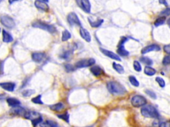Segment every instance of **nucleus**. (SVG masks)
<instances>
[{
    "mask_svg": "<svg viewBox=\"0 0 170 127\" xmlns=\"http://www.w3.org/2000/svg\"><path fill=\"white\" fill-rule=\"evenodd\" d=\"M146 103V99L142 95H135L131 99V103L134 107H143Z\"/></svg>",
    "mask_w": 170,
    "mask_h": 127,
    "instance_id": "5",
    "label": "nucleus"
},
{
    "mask_svg": "<svg viewBox=\"0 0 170 127\" xmlns=\"http://www.w3.org/2000/svg\"><path fill=\"white\" fill-rule=\"evenodd\" d=\"M163 64L164 66H167L170 64V56H166L163 59Z\"/></svg>",
    "mask_w": 170,
    "mask_h": 127,
    "instance_id": "40",
    "label": "nucleus"
},
{
    "mask_svg": "<svg viewBox=\"0 0 170 127\" xmlns=\"http://www.w3.org/2000/svg\"><path fill=\"white\" fill-rule=\"evenodd\" d=\"M168 24L170 26V18L168 19Z\"/></svg>",
    "mask_w": 170,
    "mask_h": 127,
    "instance_id": "45",
    "label": "nucleus"
},
{
    "mask_svg": "<svg viewBox=\"0 0 170 127\" xmlns=\"http://www.w3.org/2000/svg\"><path fill=\"white\" fill-rule=\"evenodd\" d=\"M2 35H3V41L4 42H11L13 41V38L12 37V35L10 34L7 31H6L5 30H3L2 32Z\"/></svg>",
    "mask_w": 170,
    "mask_h": 127,
    "instance_id": "19",
    "label": "nucleus"
},
{
    "mask_svg": "<svg viewBox=\"0 0 170 127\" xmlns=\"http://www.w3.org/2000/svg\"><path fill=\"white\" fill-rule=\"evenodd\" d=\"M165 21H166V17H159L158 19H157L156 20V21H155L154 25L156 27H159L160 25H163V24L165 23Z\"/></svg>",
    "mask_w": 170,
    "mask_h": 127,
    "instance_id": "28",
    "label": "nucleus"
},
{
    "mask_svg": "<svg viewBox=\"0 0 170 127\" xmlns=\"http://www.w3.org/2000/svg\"><path fill=\"white\" fill-rule=\"evenodd\" d=\"M144 73L149 76H152L156 73V70L150 66H146L144 69Z\"/></svg>",
    "mask_w": 170,
    "mask_h": 127,
    "instance_id": "23",
    "label": "nucleus"
},
{
    "mask_svg": "<svg viewBox=\"0 0 170 127\" xmlns=\"http://www.w3.org/2000/svg\"><path fill=\"white\" fill-rule=\"evenodd\" d=\"M39 125L41 127H55L57 126V124L53 120H48L46 121H42L39 124Z\"/></svg>",
    "mask_w": 170,
    "mask_h": 127,
    "instance_id": "21",
    "label": "nucleus"
},
{
    "mask_svg": "<svg viewBox=\"0 0 170 127\" xmlns=\"http://www.w3.org/2000/svg\"><path fill=\"white\" fill-rule=\"evenodd\" d=\"M89 21L90 25L92 27H95V28H96V27H99L103 23V22H104V20L102 19H100L96 21H92L90 19V18H89Z\"/></svg>",
    "mask_w": 170,
    "mask_h": 127,
    "instance_id": "25",
    "label": "nucleus"
},
{
    "mask_svg": "<svg viewBox=\"0 0 170 127\" xmlns=\"http://www.w3.org/2000/svg\"><path fill=\"white\" fill-rule=\"evenodd\" d=\"M57 117H58L59 119L65 120L66 123H69V114L68 113H65L62 114H58Z\"/></svg>",
    "mask_w": 170,
    "mask_h": 127,
    "instance_id": "32",
    "label": "nucleus"
},
{
    "mask_svg": "<svg viewBox=\"0 0 170 127\" xmlns=\"http://www.w3.org/2000/svg\"><path fill=\"white\" fill-rule=\"evenodd\" d=\"M49 108L52 111H59L60 110H62L64 108V105L62 103H56L54 105H52L49 106Z\"/></svg>",
    "mask_w": 170,
    "mask_h": 127,
    "instance_id": "22",
    "label": "nucleus"
},
{
    "mask_svg": "<svg viewBox=\"0 0 170 127\" xmlns=\"http://www.w3.org/2000/svg\"><path fill=\"white\" fill-rule=\"evenodd\" d=\"M47 2L48 1H39V0H37V1H35V5L36 7L39 9V10L47 12L48 11V10H49V7H48V5H47Z\"/></svg>",
    "mask_w": 170,
    "mask_h": 127,
    "instance_id": "11",
    "label": "nucleus"
},
{
    "mask_svg": "<svg viewBox=\"0 0 170 127\" xmlns=\"http://www.w3.org/2000/svg\"><path fill=\"white\" fill-rule=\"evenodd\" d=\"M141 114L144 117L152 118V119H157L160 117L158 111L152 105H146L142 108Z\"/></svg>",
    "mask_w": 170,
    "mask_h": 127,
    "instance_id": "2",
    "label": "nucleus"
},
{
    "mask_svg": "<svg viewBox=\"0 0 170 127\" xmlns=\"http://www.w3.org/2000/svg\"><path fill=\"white\" fill-rule=\"evenodd\" d=\"M0 32H1V28H0Z\"/></svg>",
    "mask_w": 170,
    "mask_h": 127,
    "instance_id": "46",
    "label": "nucleus"
},
{
    "mask_svg": "<svg viewBox=\"0 0 170 127\" xmlns=\"http://www.w3.org/2000/svg\"><path fill=\"white\" fill-rule=\"evenodd\" d=\"M78 6L86 13H89L91 10V5L89 1L88 0H81V1H77Z\"/></svg>",
    "mask_w": 170,
    "mask_h": 127,
    "instance_id": "9",
    "label": "nucleus"
},
{
    "mask_svg": "<svg viewBox=\"0 0 170 127\" xmlns=\"http://www.w3.org/2000/svg\"><path fill=\"white\" fill-rule=\"evenodd\" d=\"M25 119H29V120H31V121L33 120H35L36 119H38L39 117H41V114H39L37 112H35V111H27L25 115Z\"/></svg>",
    "mask_w": 170,
    "mask_h": 127,
    "instance_id": "16",
    "label": "nucleus"
},
{
    "mask_svg": "<svg viewBox=\"0 0 170 127\" xmlns=\"http://www.w3.org/2000/svg\"><path fill=\"white\" fill-rule=\"evenodd\" d=\"M31 101L33 103H34L35 104H39V105H43V102L41 101V95H39L37 96H36L35 97H33Z\"/></svg>",
    "mask_w": 170,
    "mask_h": 127,
    "instance_id": "29",
    "label": "nucleus"
},
{
    "mask_svg": "<svg viewBox=\"0 0 170 127\" xmlns=\"http://www.w3.org/2000/svg\"><path fill=\"white\" fill-rule=\"evenodd\" d=\"M156 81H157V83L159 84V86H160L161 87H165V86H166V82H165V81H164V80L163 79V78H160V77H157V78H156Z\"/></svg>",
    "mask_w": 170,
    "mask_h": 127,
    "instance_id": "35",
    "label": "nucleus"
},
{
    "mask_svg": "<svg viewBox=\"0 0 170 127\" xmlns=\"http://www.w3.org/2000/svg\"><path fill=\"white\" fill-rule=\"evenodd\" d=\"M71 38V34L67 30H65L62 33V41L65 42Z\"/></svg>",
    "mask_w": 170,
    "mask_h": 127,
    "instance_id": "26",
    "label": "nucleus"
},
{
    "mask_svg": "<svg viewBox=\"0 0 170 127\" xmlns=\"http://www.w3.org/2000/svg\"><path fill=\"white\" fill-rule=\"evenodd\" d=\"M159 127H170V121L162 123L160 125Z\"/></svg>",
    "mask_w": 170,
    "mask_h": 127,
    "instance_id": "42",
    "label": "nucleus"
},
{
    "mask_svg": "<svg viewBox=\"0 0 170 127\" xmlns=\"http://www.w3.org/2000/svg\"><path fill=\"white\" fill-rule=\"evenodd\" d=\"M145 93H146V94L148 95H149L150 97L151 98H152V99H156V98H157V95H156V93H155L153 91H151V90H146L145 91Z\"/></svg>",
    "mask_w": 170,
    "mask_h": 127,
    "instance_id": "37",
    "label": "nucleus"
},
{
    "mask_svg": "<svg viewBox=\"0 0 170 127\" xmlns=\"http://www.w3.org/2000/svg\"><path fill=\"white\" fill-rule=\"evenodd\" d=\"M32 26L35 27V28H39L44 30V31H48V32L51 33V34H54V33L57 32L56 27L54 25L45 23L41 21H35V22L32 24Z\"/></svg>",
    "mask_w": 170,
    "mask_h": 127,
    "instance_id": "3",
    "label": "nucleus"
},
{
    "mask_svg": "<svg viewBox=\"0 0 170 127\" xmlns=\"http://www.w3.org/2000/svg\"><path fill=\"white\" fill-rule=\"evenodd\" d=\"M95 63V60L93 58L83 59L76 63L75 66L76 68H87V67H90L91 66H93V64Z\"/></svg>",
    "mask_w": 170,
    "mask_h": 127,
    "instance_id": "6",
    "label": "nucleus"
},
{
    "mask_svg": "<svg viewBox=\"0 0 170 127\" xmlns=\"http://www.w3.org/2000/svg\"><path fill=\"white\" fill-rule=\"evenodd\" d=\"M108 92L115 95H122L126 93V89L122 84L117 81H109L107 83Z\"/></svg>",
    "mask_w": 170,
    "mask_h": 127,
    "instance_id": "1",
    "label": "nucleus"
},
{
    "mask_svg": "<svg viewBox=\"0 0 170 127\" xmlns=\"http://www.w3.org/2000/svg\"><path fill=\"white\" fill-rule=\"evenodd\" d=\"M80 35L81 36V37L83 38L84 40L86 41V42H89L91 41V36L89 32L87 31L86 29H85L83 27H81L80 29Z\"/></svg>",
    "mask_w": 170,
    "mask_h": 127,
    "instance_id": "17",
    "label": "nucleus"
},
{
    "mask_svg": "<svg viewBox=\"0 0 170 127\" xmlns=\"http://www.w3.org/2000/svg\"><path fill=\"white\" fill-rule=\"evenodd\" d=\"M72 54V50H69L66 51V52H63L61 54V55L60 56V57L62 59L68 60L69 58H71V56Z\"/></svg>",
    "mask_w": 170,
    "mask_h": 127,
    "instance_id": "27",
    "label": "nucleus"
},
{
    "mask_svg": "<svg viewBox=\"0 0 170 127\" xmlns=\"http://www.w3.org/2000/svg\"><path fill=\"white\" fill-rule=\"evenodd\" d=\"M7 102L8 105L12 107H16L21 105V102L19 101V100H18V99L16 98H8L7 99Z\"/></svg>",
    "mask_w": 170,
    "mask_h": 127,
    "instance_id": "20",
    "label": "nucleus"
},
{
    "mask_svg": "<svg viewBox=\"0 0 170 127\" xmlns=\"http://www.w3.org/2000/svg\"><path fill=\"white\" fill-rule=\"evenodd\" d=\"M65 68L66 71L67 72H73L75 70V67L72 65L70 64V63H67V64H66L65 66Z\"/></svg>",
    "mask_w": 170,
    "mask_h": 127,
    "instance_id": "38",
    "label": "nucleus"
},
{
    "mask_svg": "<svg viewBox=\"0 0 170 127\" xmlns=\"http://www.w3.org/2000/svg\"><path fill=\"white\" fill-rule=\"evenodd\" d=\"M160 47L159 45L154 44H151L149 45V46L144 48L142 50V54H145L146 53H148L150 52H152V51H159L160 50Z\"/></svg>",
    "mask_w": 170,
    "mask_h": 127,
    "instance_id": "14",
    "label": "nucleus"
},
{
    "mask_svg": "<svg viewBox=\"0 0 170 127\" xmlns=\"http://www.w3.org/2000/svg\"><path fill=\"white\" fill-rule=\"evenodd\" d=\"M0 21L3 25L8 29H13L16 26V22L14 19L7 15H4L0 17Z\"/></svg>",
    "mask_w": 170,
    "mask_h": 127,
    "instance_id": "4",
    "label": "nucleus"
},
{
    "mask_svg": "<svg viewBox=\"0 0 170 127\" xmlns=\"http://www.w3.org/2000/svg\"><path fill=\"white\" fill-rule=\"evenodd\" d=\"M140 61L143 63H145L146 65H151L153 63V61L150 58H149L148 57H142L140 58Z\"/></svg>",
    "mask_w": 170,
    "mask_h": 127,
    "instance_id": "30",
    "label": "nucleus"
},
{
    "mask_svg": "<svg viewBox=\"0 0 170 127\" xmlns=\"http://www.w3.org/2000/svg\"><path fill=\"white\" fill-rule=\"evenodd\" d=\"M160 3L162 4H164L166 6H168V3H167L166 1H160Z\"/></svg>",
    "mask_w": 170,
    "mask_h": 127,
    "instance_id": "43",
    "label": "nucleus"
},
{
    "mask_svg": "<svg viewBox=\"0 0 170 127\" xmlns=\"http://www.w3.org/2000/svg\"><path fill=\"white\" fill-rule=\"evenodd\" d=\"M129 81L133 86L138 87L139 86V81L137 80V79H136V78L134 76H130L129 77Z\"/></svg>",
    "mask_w": 170,
    "mask_h": 127,
    "instance_id": "31",
    "label": "nucleus"
},
{
    "mask_svg": "<svg viewBox=\"0 0 170 127\" xmlns=\"http://www.w3.org/2000/svg\"><path fill=\"white\" fill-rule=\"evenodd\" d=\"M31 57L33 61L37 63H40L46 58V54L42 52H34L32 54Z\"/></svg>",
    "mask_w": 170,
    "mask_h": 127,
    "instance_id": "13",
    "label": "nucleus"
},
{
    "mask_svg": "<svg viewBox=\"0 0 170 127\" xmlns=\"http://www.w3.org/2000/svg\"><path fill=\"white\" fill-rule=\"evenodd\" d=\"M67 21L69 23L71 26L73 25H77V26H81V21L78 19V17L77 16V15L74 12H72V13H70L68 15L67 17Z\"/></svg>",
    "mask_w": 170,
    "mask_h": 127,
    "instance_id": "8",
    "label": "nucleus"
},
{
    "mask_svg": "<svg viewBox=\"0 0 170 127\" xmlns=\"http://www.w3.org/2000/svg\"><path fill=\"white\" fill-rule=\"evenodd\" d=\"M90 72L95 76H99L104 73L103 69L98 66H95L90 68Z\"/></svg>",
    "mask_w": 170,
    "mask_h": 127,
    "instance_id": "18",
    "label": "nucleus"
},
{
    "mask_svg": "<svg viewBox=\"0 0 170 127\" xmlns=\"http://www.w3.org/2000/svg\"><path fill=\"white\" fill-rule=\"evenodd\" d=\"M101 51L103 54H104V55L109 57V58H110L111 59L117 60V61H121V59L120 58V56H118V54L114 53L113 52H112V51L106 50V49H104V48H101Z\"/></svg>",
    "mask_w": 170,
    "mask_h": 127,
    "instance_id": "12",
    "label": "nucleus"
},
{
    "mask_svg": "<svg viewBox=\"0 0 170 127\" xmlns=\"http://www.w3.org/2000/svg\"><path fill=\"white\" fill-rule=\"evenodd\" d=\"M35 93V90H33V89H26V90L23 91V92H22V94L24 97H29L31 95L34 94Z\"/></svg>",
    "mask_w": 170,
    "mask_h": 127,
    "instance_id": "33",
    "label": "nucleus"
},
{
    "mask_svg": "<svg viewBox=\"0 0 170 127\" xmlns=\"http://www.w3.org/2000/svg\"><path fill=\"white\" fill-rule=\"evenodd\" d=\"M112 66H113V68L118 73H119L120 74H122L124 73V69L122 65L118 64V63L116 62H114L113 64H112Z\"/></svg>",
    "mask_w": 170,
    "mask_h": 127,
    "instance_id": "24",
    "label": "nucleus"
},
{
    "mask_svg": "<svg viewBox=\"0 0 170 127\" xmlns=\"http://www.w3.org/2000/svg\"><path fill=\"white\" fill-rule=\"evenodd\" d=\"M42 122V117H39L38 119H36L33 120H32V121H31L32 125L34 127H36L38 125H39V124H40Z\"/></svg>",
    "mask_w": 170,
    "mask_h": 127,
    "instance_id": "36",
    "label": "nucleus"
},
{
    "mask_svg": "<svg viewBox=\"0 0 170 127\" xmlns=\"http://www.w3.org/2000/svg\"><path fill=\"white\" fill-rule=\"evenodd\" d=\"M160 14L162 15V16H163L164 17H166V16H170V8L168 7V8L165 9L164 10L161 12Z\"/></svg>",
    "mask_w": 170,
    "mask_h": 127,
    "instance_id": "39",
    "label": "nucleus"
},
{
    "mask_svg": "<svg viewBox=\"0 0 170 127\" xmlns=\"http://www.w3.org/2000/svg\"><path fill=\"white\" fill-rule=\"evenodd\" d=\"M163 50L165 51V52H166L167 54H168L170 55V44L164 46V47H163Z\"/></svg>",
    "mask_w": 170,
    "mask_h": 127,
    "instance_id": "41",
    "label": "nucleus"
},
{
    "mask_svg": "<svg viewBox=\"0 0 170 127\" xmlns=\"http://www.w3.org/2000/svg\"><path fill=\"white\" fill-rule=\"evenodd\" d=\"M133 68L136 71H137L138 72L142 71V66L138 61H134L133 62Z\"/></svg>",
    "mask_w": 170,
    "mask_h": 127,
    "instance_id": "34",
    "label": "nucleus"
},
{
    "mask_svg": "<svg viewBox=\"0 0 170 127\" xmlns=\"http://www.w3.org/2000/svg\"><path fill=\"white\" fill-rule=\"evenodd\" d=\"M0 87L7 92H13L16 88V84L12 82L0 83Z\"/></svg>",
    "mask_w": 170,
    "mask_h": 127,
    "instance_id": "15",
    "label": "nucleus"
},
{
    "mask_svg": "<svg viewBox=\"0 0 170 127\" xmlns=\"http://www.w3.org/2000/svg\"><path fill=\"white\" fill-rule=\"evenodd\" d=\"M55 127H59V126H55Z\"/></svg>",
    "mask_w": 170,
    "mask_h": 127,
    "instance_id": "47",
    "label": "nucleus"
},
{
    "mask_svg": "<svg viewBox=\"0 0 170 127\" xmlns=\"http://www.w3.org/2000/svg\"><path fill=\"white\" fill-rule=\"evenodd\" d=\"M128 41V38L126 37H122L120 42L119 47H118V49L117 50V52L120 56H127L129 55V52L127 51L125 48H124V44Z\"/></svg>",
    "mask_w": 170,
    "mask_h": 127,
    "instance_id": "7",
    "label": "nucleus"
},
{
    "mask_svg": "<svg viewBox=\"0 0 170 127\" xmlns=\"http://www.w3.org/2000/svg\"><path fill=\"white\" fill-rule=\"evenodd\" d=\"M26 112L27 111L25 110V109L21 107V106H17V107H13L11 109L10 111V114H12V115L24 117Z\"/></svg>",
    "mask_w": 170,
    "mask_h": 127,
    "instance_id": "10",
    "label": "nucleus"
},
{
    "mask_svg": "<svg viewBox=\"0 0 170 127\" xmlns=\"http://www.w3.org/2000/svg\"></svg>",
    "mask_w": 170,
    "mask_h": 127,
    "instance_id": "48",
    "label": "nucleus"
},
{
    "mask_svg": "<svg viewBox=\"0 0 170 127\" xmlns=\"http://www.w3.org/2000/svg\"><path fill=\"white\" fill-rule=\"evenodd\" d=\"M5 98V95H0V100H2V99H4Z\"/></svg>",
    "mask_w": 170,
    "mask_h": 127,
    "instance_id": "44",
    "label": "nucleus"
}]
</instances>
